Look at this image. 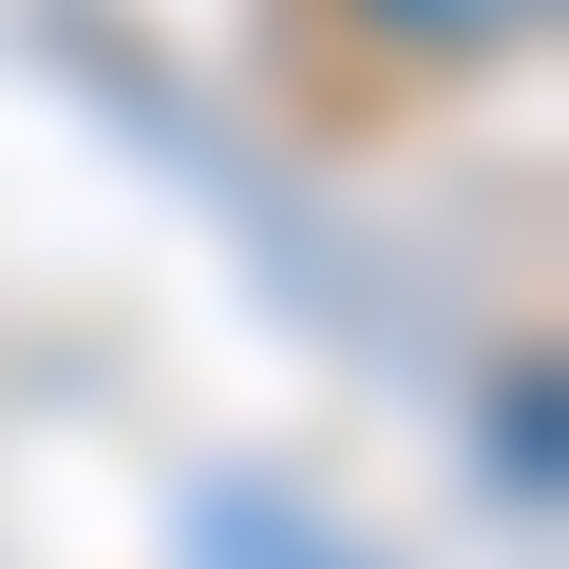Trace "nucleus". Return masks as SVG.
<instances>
[{
    "mask_svg": "<svg viewBox=\"0 0 569 569\" xmlns=\"http://www.w3.org/2000/svg\"><path fill=\"white\" fill-rule=\"evenodd\" d=\"M361 20L399 39V58H493V39H531L550 0H361Z\"/></svg>",
    "mask_w": 569,
    "mask_h": 569,
    "instance_id": "obj_1",
    "label": "nucleus"
},
{
    "mask_svg": "<svg viewBox=\"0 0 569 569\" xmlns=\"http://www.w3.org/2000/svg\"><path fill=\"white\" fill-rule=\"evenodd\" d=\"M247 569H266V550H247Z\"/></svg>",
    "mask_w": 569,
    "mask_h": 569,
    "instance_id": "obj_2",
    "label": "nucleus"
}]
</instances>
